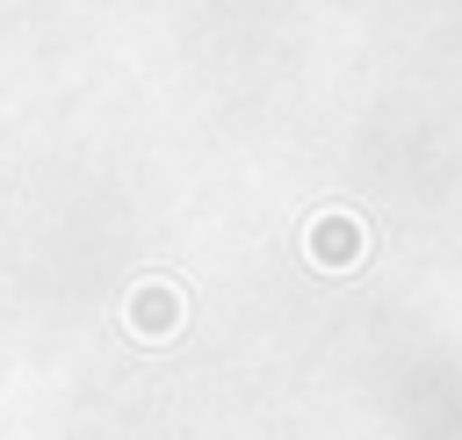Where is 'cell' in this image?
Segmentation results:
<instances>
[{
	"label": "cell",
	"mask_w": 462,
	"mask_h": 440,
	"mask_svg": "<svg viewBox=\"0 0 462 440\" xmlns=\"http://www.w3.org/2000/svg\"><path fill=\"white\" fill-rule=\"evenodd\" d=\"M180 317H188V303H180V289H173V281H137V289H130V303H123L130 339H173V332H180Z\"/></svg>",
	"instance_id": "cell-1"
},
{
	"label": "cell",
	"mask_w": 462,
	"mask_h": 440,
	"mask_svg": "<svg viewBox=\"0 0 462 440\" xmlns=\"http://www.w3.org/2000/svg\"><path fill=\"white\" fill-rule=\"evenodd\" d=\"M303 252H310V267H325V274L354 267V260H361V216H346V209H325V216H310V231H303Z\"/></svg>",
	"instance_id": "cell-2"
}]
</instances>
